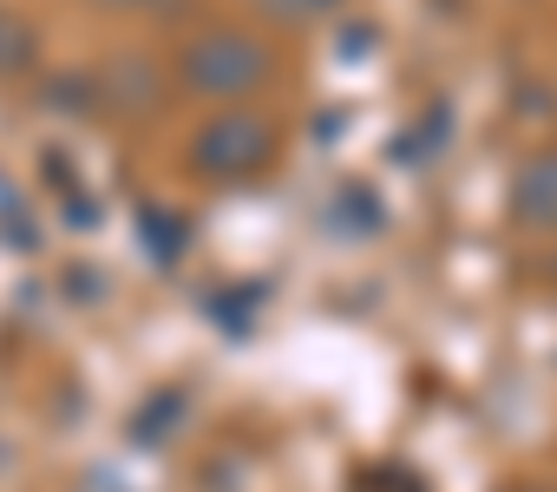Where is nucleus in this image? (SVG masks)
<instances>
[{
	"label": "nucleus",
	"instance_id": "f03ea898",
	"mask_svg": "<svg viewBox=\"0 0 557 492\" xmlns=\"http://www.w3.org/2000/svg\"><path fill=\"white\" fill-rule=\"evenodd\" d=\"M249 73H256V60H249V53H243L236 40L210 47V60H203V53L190 60V79H197V86H216V93H223V86H243Z\"/></svg>",
	"mask_w": 557,
	"mask_h": 492
},
{
	"label": "nucleus",
	"instance_id": "f257e3e1",
	"mask_svg": "<svg viewBox=\"0 0 557 492\" xmlns=\"http://www.w3.org/2000/svg\"><path fill=\"white\" fill-rule=\"evenodd\" d=\"M262 151H269V138H262V125H249V119H223V125H210L203 145H197V158L216 164V171H243V164H256Z\"/></svg>",
	"mask_w": 557,
	"mask_h": 492
},
{
	"label": "nucleus",
	"instance_id": "7ed1b4c3",
	"mask_svg": "<svg viewBox=\"0 0 557 492\" xmlns=\"http://www.w3.org/2000/svg\"><path fill=\"white\" fill-rule=\"evenodd\" d=\"M518 210L531 223H550L557 217V158H537L524 177H518Z\"/></svg>",
	"mask_w": 557,
	"mask_h": 492
}]
</instances>
